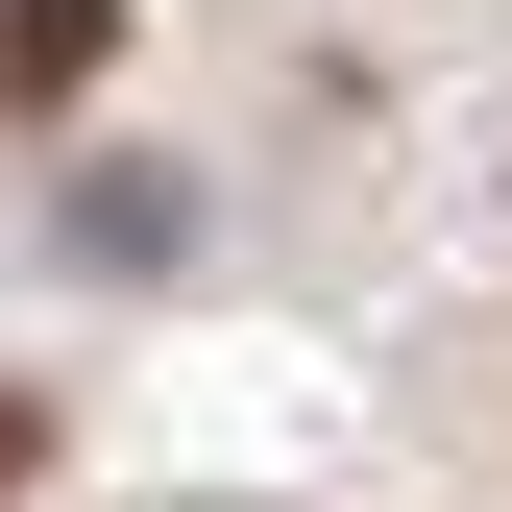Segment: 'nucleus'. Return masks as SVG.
<instances>
[{
    "mask_svg": "<svg viewBox=\"0 0 512 512\" xmlns=\"http://www.w3.org/2000/svg\"><path fill=\"white\" fill-rule=\"evenodd\" d=\"M98 49H122V0H0V122H49Z\"/></svg>",
    "mask_w": 512,
    "mask_h": 512,
    "instance_id": "1",
    "label": "nucleus"
}]
</instances>
